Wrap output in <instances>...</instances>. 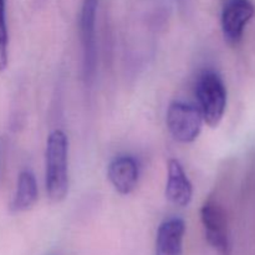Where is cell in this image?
<instances>
[{
    "instance_id": "cell-1",
    "label": "cell",
    "mask_w": 255,
    "mask_h": 255,
    "mask_svg": "<svg viewBox=\"0 0 255 255\" xmlns=\"http://www.w3.org/2000/svg\"><path fill=\"white\" fill-rule=\"evenodd\" d=\"M45 166L47 197L59 203L69 193V139L61 129H55L47 137Z\"/></svg>"
},
{
    "instance_id": "cell-2",
    "label": "cell",
    "mask_w": 255,
    "mask_h": 255,
    "mask_svg": "<svg viewBox=\"0 0 255 255\" xmlns=\"http://www.w3.org/2000/svg\"><path fill=\"white\" fill-rule=\"evenodd\" d=\"M196 95L203 121L209 127L218 126L227 109V89L222 77L214 71L203 72L197 82Z\"/></svg>"
},
{
    "instance_id": "cell-3",
    "label": "cell",
    "mask_w": 255,
    "mask_h": 255,
    "mask_svg": "<svg viewBox=\"0 0 255 255\" xmlns=\"http://www.w3.org/2000/svg\"><path fill=\"white\" fill-rule=\"evenodd\" d=\"M166 121L169 133L182 143L196 141L204 122L199 109L181 101H174L169 105Z\"/></svg>"
},
{
    "instance_id": "cell-4",
    "label": "cell",
    "mask_w": 255,
    "mask_h": 255,
    "mask_svg": "<svg viewBox=\"0 0 255 255\" xmlns=\"http://www.w3.org/2000/svg\"><path fill=\"white\" fill-rule=\"evenodd\" d=\"M201 219L208 243L219 255L231 254L228 217L223 206L214 199H208L202 206Z\"/></svg>"
},
{
    "instance_id": "cell-5",
    "label": "cell",
    "mask_w": 255,
    "mask_h": 255,
    "mask_svg": "<svg viewBox=\"0 0 255 255\" xmlns=\"http://www.w3.org/2000/svg\"><path fill=\"white\" fill-rule=\"evenodd\" d=\"M255 6L251 0H228L222 11V30L229 45L242 40L246 26L253 19Z\"/></svg>"
},
{
    "instance_id": "cell-6",
    "label": "cell",
    "mask_w": 255,
    "mask_h": 255,
    "mask_svg": "<svg viewBox=\"0 0 255 255\" xmlns=\"http://www.w3.org/2000/svg\"><path fill=\"white\" fill-rule=\"evenodd\" d=\"M99 0H84L80 17L82 51H84V75L86 81L94 79L96 71V12Z\"/></svg>"
},
{
    "instance_id": "cell-7",
    "label": "cell",
    "mask_w": 255,
    "mask_h": 255,
    "mask_svg": "<svg viewBox=\"0 0 255 255\" xmlns=\"http://www.w3.org/2000/svg\"><path fill=\"white\" fill-rule=\"evenodd\" d=\"M107 177L112 187L122 196L136 189L139 178V166L132 156H120L112 159L107 168Z\"/></svg>"
},
{
    "instance_id": "cell-8",
    "label": "cell",
    "mask_w": 255,
    "mask_h": 255,
    "mask_svg": "<svg viewBox=\"0 0 255 255\" xmlns=\"http://www.w3.org/2000/svg\"><path fill=\"white\" fill-rule=\"evenodd\" d=\"M166 198L176 207H187L193 197V186L187 177L178 159L168 161V177L166 184Z\"/></svg>"
},
{
    "instance_id": "cell-9",
    "label": "cell",
    "mask_w": 255,
    "mask_h": 255,
    "mask_svg": "<svg viewBox=\"0 0 255 255\" xmlns=\"http://www.w3.org/2000/svg\"><path fill=\"white\" fill-rule=\"evenodd\" d=\"M186 223L181 218H169L159 226L156 237V255L183 254V237Z\"/></svg>"
},
{
    "instance_id": "cell-10",
    "label": "cell",
    "mask_w": 255,
    "mask_h": 255,
    "mask_svg": "<svg viewBox=\"0 0 255 255\" xmlns=\"http://www.w3.org/2000/svg\"><path fill=\"white\" fill-rule=\"evenodd\" d=\"M39 192H37V184L35 176L32 172L25 171L20 172L17 177L16 191H15L14 198L10 203V211L12 213H21L31 209L37 202Z\"/></svg>"
},
{
    "instance_id": "cell-11",
    "label": "cell",
    "mask_w": 255,
    "mask_h": 255,
    "mask_svg": "<svg viewBox=\"0 0 255 255\" xmlns=\"http://www.w3.org/2000/svg\"><path fill=\"white\" fill-rule=\"evenodd\" d=\"M7 46H9V35H7L6 19H5V0H0V72L7 67Z\"/></svg>"
}]
</instances>
